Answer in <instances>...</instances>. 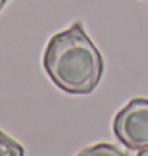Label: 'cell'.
Segmentation results:
<instances>
[{
  "label": "cell",
  "instance_id": "5",
  "mask_svg": "<svg viewBox=\"0 0 148 156\" xmlns=\"http://www.w3.org/2000/svg\"><path fill=\"white\" fill-rule=\"evenodd\" d=\"M137 156H148V148H143V150H139Z\"/></svg>",
  "mask_w": 148,
  "mask_h": 156
},
{
  "label": "cell",
  "instance_id": "6",
  "mask_svg": "<svg viewBox=\"0 0 148 156\" xmlns=\"http://www.w3.org/2000/svg\"><path fill=\"white\" fill-rule=\"evenodd\" d=\"M6 2H8V0H0V11H2V8L5 6V3H6Z\"/></svg>",
  "mask_w": 148,
  "mask_h": 156
},
{
  "label": "cell",
  "instance_id": "4",
  "mask_svg": "<svg viewBox=\"0 0 148 156\" xmlns=\"http://www.w3.org/2000/svg\"><path fill=\"white\" fill-rule=\"evenodd\" d=\"M0 156H24V147L0 131Z\"/></svg>",
  "mask_w": 148,
  "mask_h": 156
},
{
  "label": "cell",
  "instance_id": "1",
  "mask_svg": "<svg viewBox=\"0 0 148 156\" xmlns=\"http://www.w3.org/2000/svg\"><path fill=\"white\" fill-rule=\"evenodd\" d=\"M43 69L59 89L69 94H89L102 78L104 59L83 24L75 23L49 38Z\"/></svg>",
  "mask_w": 148,
  "mask_h": 156
},
{
  "label": "cell",
  "instance_id": "3",
  "mask_svg": "<svg viewBox=\"0 0 148 156\" xmlns=\"http://www.w3.org/2000/svg\"><path fill=\"white\" fill-rule=\"evenodd\" d=\"M76 156H129V154L115 144L100 142V144H96V145L83 148Z\"/></svg>",
  "mask_w": 148,
  "mask_h": 156
},
{
  "label": "cell",
  "instance_id": "2",
  "mask_svg": "<svg viewBox=\"0 0 148 156\" xmlns=\"http://www.w3.org/2000/svg\"><path fill=\"white\" fill-rule=\"evenodd\" d=\"M113 132L128 150L148 148V99L136 97L113 119Z\"/></svg>",
  "mask_w": 148,
  "mask_h": 156
}]
</instances>
